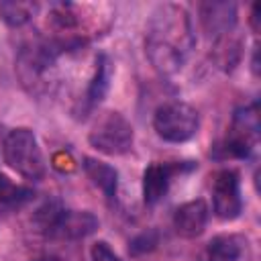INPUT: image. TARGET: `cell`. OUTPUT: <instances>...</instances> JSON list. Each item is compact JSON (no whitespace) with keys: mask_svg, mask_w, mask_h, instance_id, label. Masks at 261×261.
Masks as SVG:
<instances>
[{"mask_svg":"<svg viewBox=\"0 0 261 261\" xmlns=\"http://www.w3.org/2000/svg\"><path fill=\"white\" fill-rule=\"evenodd\" d=\"M192 167L194 165L163 163V161H153L151 165H147L143 171V202L147 206H155L157 202H161L169 192L173 175Z\"/></svg>","mask_w":261,"mask_h":261,"instance_id":"30bf717a","label":"cell"},{"mask_svg":"<svg viewBox=\"0 0 261 261\" xmlns=\"http://www.w3.org/2000/svg\"><path fill=\"white\" fill-rule=\"evenodd\" d=\"M108 86H110V61L106 55H98L96 57V67H94V73L90 77V84L86 88V94L82 98V112H90L92 108H96L106 92H108Z\"/></svg>","mask_w":261,"mask_h":261,"instance_id":"5bb4252c","label":"cell"},{"mask_svg":"<svg viewBox=\"0 0 261 261\" xmlns=\"http://www.w3.org/2000/svg\"><path fill=\"white\" fill-rule=\"evenodd\" d=\"M153 128L167 143H186L200 128L198 110L186 102L173 100L161 104L153 114Z\"/></svg>","mask_w":261,"mask_h":261,"instance_id":"8992f818","label":"cell"},{"mask_svg":"<svg viewBox=\"0 0 261 261\" xmlns=\"http://www.w3.org/2000/svg\"><path fill=\"white\" fill-rule=\"evenodd\" d=\"M33 192L29 188H22L14 184L8 175L0 173V206H18L27 200H31Z\"/></svg>","mask_w":261,"mask_h":261,"instance_id":"2e32d148","label":"cell"},{"mask_svg":"<svg viewBox=\"0 0 261 261\" xmlns=\"http://www.w3.org/2000/svg\"><path fill=\"white\" fill-rule=\"evenodd\" d=\"M198 12L202 31L212 43L237 31V4L232 2H202Z\"/></svg>","mask_w":261,"mask_h":261,"instance_id":"9c48e42d","label":"cell"},{"mask_svg":"<svg viewBox=\"0 0 261 261\" xmlns=\"http://www.w3.org/2000/svg\"><path fill=\"white\" fill-rule=\"evenodd\" d=\"M212 212L220 220H234L243 212L241 175L237 169H220L212 179Z\"/></svg>","mask_w":261,"mask_h":261,"instance_id":"ba28073f","label":"cell"},{"mask_svg":"<svg viewBox=\"0 0 261 261\" xmlns=\"http://www.w3.org/2000/svg\"><path fill=\"white\" fill-rule=\"evenodd\" d=\"M206 261H255V255L249 237L241 232H224L208 243Z\"/></svg>","mask_w":261,"mask_h":261,"instance_id":"8fae6325","label":"cell"},{"mask_svg":"<svg viewBox=\"0 0 261 261\" xmlns=\"http://www.w3.org/2000/svg\"><path fill=\"white\" fill-rule=\"evenodd\" d=\"M90 261H122L106 241H96L90 247Z\"/></svg>","mask_w":261,"mask_h":261,"instance_id":"e0dca14e","label":"cell"},{"mask_svg":"<svg viewBox=\"0 0 261 261\" xmlns=\"http://www.w3.org/2000/svg\"><path fill=\"white\" fill-rule=\"evenodd\" d=\"M88 143L98 153L118 157V155H124L133 149L135 130H133V124L122 114L106 112L92 126L90 135H88Z\"/></svg>","mask_w":261,"mask_h":261,"instance_id":"52a82bcc","label":"cell"},{"mask_svg":"<svg viewBox=\"0 0 261 261\" xmlns=\"http://www.w3.org/2000/svg\"><path fill=\"white\" fill-rule=\"evenodd\" d=\"M210 218V208L206 200L196 198L190 202H184L173 212V228L184 239H196L204 232Z\"/></svg>","mask_w":261,"mask_h":261,"instance_id":"7c38bea8","label":"cell"},{"mask_svg":"<svg viewBox=\"0 0 261 261\" xmlns=\"http://www.w3.org/2000/svg\"><path fill=\"white\" fill-rule=\"evenodd\" d=\"M257 141H259V108L257 102H253L234 110L226 137L216 147L220 151L218 157L247 159L257 147Z\"/></svg>","mask_w":261,"mask_h":261,"instance_id":"5b68a950","label":"cell"},{"mask_svg":"<svg viewBox=\"0 0 261 261\" xmlns=\"http://www.w3.org/2000/svg\"><path fill=\"white\" fill-rule=\"evenodd\" d=\"M0 149H2L4 163L20 177L31 181H39L45 177V171H47L45 157L39 147L37 135L31 128L18 126L8 130L2 139Z\"/></svg>","mask_w":261,"mask_h":261,"instance_id":"277c9868","label":"cell"},{"mask_svg":"<svg viewBox=\"0 0 261 261\" xmlns=\"http://www.w3.org/2000/svg\"><path fill=\"white\" fill-rule=\"evenodd\" d=\"M155 245H157V234H155V232H143V234H139V237L130 243L128 251H130L133 255H139V253H147V251L155 249Z\"/></svg>","mask_w":261,"mask_h":261,"instance_id":"ac0fdd59","label":"cell"},{"mask_svg":"<svg viewBox=\"0 0 261 261\" xmlns=\"http://www.w3.org/2000/svg\"><path fill=\"white\" fill-rule=\"evenodd\" d=\"M84 173L88 175V179L104 194V198L108 202H114L116 200V190H118V171L100 161V159H94V157H84Z\"/></svg>","mask_w":261,"mask_h":261,"instance_id":"4fadbf2b","label":"cell"},{"mask_svg":"<svg viewBox=\"0 0 261 261\" xmlns=\"http://www.w3.org/2000/svg\"><path fill=\"white\" fill-rule=\"evenodd\" d=\"M39 230L51 239L80 241L94 234L100 226L98 218L88 210H65L59 202L47 200L35 214Z\"/></svg>","mask_w":261,"mask_h":261,"instance_id":"3957f363","label":"cell"},{"mask_svg":"<svg viewBox=\"0 0 261 261\" xmlns=\"http://www.w3.org/2000/svg\"><path fill=\"white\" fill-rule=\"evenodd\" d=\"M196 45L192 18L179 4H159L149 18L145 53L161 75L179 71Z\"/></svg>","mask_w":261,"mask_h":261,"instance_id":"6da1fadb","label":"cell"},{"mask_svg":"<svg viewBox=\"0 0 261 261\" xmlns=\"http://www.w3.org/2000/svg\"><path fill=\"white\" fill-rule=\"evenodd\" d=\"M33 261H55V259H51V257H39V259H33Z\"/></svg>","mask_w":261,"mask_h":261,"instance_id":"d6986e66","label":"cell"},{"mask_svg":"<svg viewBox=\"0 0 261 261\" xmlns=\"http://www.w3.org/2000/svg\"><path fill=\"white\" fill-rule=\"evenodd\" d=\"M37 10H39L37 2H20V0L0 2V18L12 29H18V27H24L27 22H31L33 16L37 14Z\"/></svg>","mask_w":261,"mask_h":261,"instance_id":"9a60e30c","label":"cell"},{"mask_svg":"<svg viewBox=\"0 0 261 261\" xmlns=\"http://www.w3.org/2000/svg\"><path fill=\"white\" fill-rule=\"evenodd\" d=\"M61 49L51 39H35L24 45L16 57V73L24 90L33 96H45L55 86L57 57Z\"/></svg>","mask_w":261,"mask_h":261,"instance_id":"7a4b0ae2","label":"cell"}]
</instances>
